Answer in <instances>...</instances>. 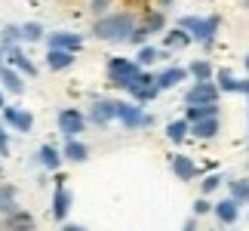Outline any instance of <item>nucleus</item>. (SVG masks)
I'll return each mask as SVG.
<instances>
[{"mask_svg":"<svg viewBox=\"0 0 249 231\" xmlns=\"http://www.w3.org/2000/svg\"><path fill=\"white\" fill-rule=\"evenodd\" d=\"M139 19L132 9H117V13H105L92 22V37L105 43H129V34L136 31Z\"/></svg>","mask_w":249,"mask_h":231,"instance_id":"obj_1","label":"nucleus"},{"mask_svg":"<svg viewBox=\"0 0 249 231\" xmlns=\"http://www.w3.org/2000/svg\"><path fill=\"white\" fill-rule=\"evenodd\" d=\"M178 28L191 34V43H200L206 50H213L215 40H218V28H222V16H181L178 19Z\"/></svg>","mask_w":249,"mask_h":231,"instance_id":"obj_2","label":"nucleus"},{"mask_svg":"<svg viewBox=\"0 0 249 231\" xmlns=\"http://www.w3.org/2000/svg\"><path fill=\"white\" fill-rule=\"evenodd\" d=\"M145 68H139L136 59H126V56H111L108 65H105V74H108V83L114 90H129L132 83L139 80V74Z\"/></svg>","mask_w":249,"mask_h":231,"instance_id":"obj_3","label":"nucleus"},{"mask_svg":"<svg viewBox=\"0 0 249 231\" xmlns=\"http://www.w3.org/2000/svg\"><path fill=\"white\" fill-rule=\"evenodd\" d=\"M120 102L123 99L95 96V99L89 102V108H86V123H92V127H108V123H114L117 114H120Z\"/></svg>","mask_w":249,"mask_h":231,"instance_id":"obj_4","label":"nucleus"},{"mask_svg":"<svg viewBox=\"0 0 249 231\" xmlns=\"http://www.w3.org/2000/svg\"><path fill=\"white\" fill-rule=\"evenodd\" d=\"M117 120L126 130H151V127H154V114H148L145 105H136V102H120Z\"/></svg>","mask_w":249,"mask_h":231,"instance_id":"obj_5","label":"nucleus"},{"mask_svg":"<svg viewBox=\"0 0 249 231\" xmlns=\"http://www.w3.org/2000/svg\"><path fill=\"white\" fill-rule=\"evenodd\" d=\"M55 127L65 139H80V133H86V111L80 108H62L55 114Z\"/></svg>","mask_w":249,"mask_h":231,"instance_id":"obj_6","label":"nucleus"},{"mask_svg":"<svg viewBox=\"0 0 249 231\" xmlns=\"http://www.w3.org/2000/svg\"><path fill=\"white\" fill-rule=\"evenodd\" d=\"M129 102H136V105H151L160 96V90H157V83H154V74L151 71H142L139 74V80L129 86Z\"/></svg>","mask_w":249,"mask_h":231,"instance_id":"obj_7","label":"nucleus"},{"mask_svg":"<svg viewBox=\"0 0 249 231\" xmlns=\"http://www.w3.org/2000/svg\"><path fill=\"white\" fill-rule=\"evenodd\" d=\"M222 93H218L215 80H200V83H191L188 93H185V105H218Z\"/></svg>","mask_w":249,"mask_h":231,"instance_id":"obj_8","label":"nucleus"},{"mask_svg":"<svg viewBox=\"0 0 249 231\" xmlns=\"http://www.w3.org/2000/svg\"><path fill=\"white\" fill-rule=\"evenodd\" d=\"M46 50H62V53L77 56L83 50V34H77V31H53V34H46Z\"/></svg>","mask_w":249,"mask_h":231,"instance_id":"obj_9","label":"nucleus"},{"mask_svg":"<svg viewBox=\"0 0 249 231\" xmlns=\"http://www.w3.org/2000/svg\"><path fill=\"white\" fill-rule=\"evenodd\" d=\"M3 123L6 130H16V133H31L34 130V114L28 108H18V105H6L3 111Z\"/></svg>","mask_w":249,"mask_h":231,"instance_id":"obj_10","label":"nucleus"},{"mask_svg":"<svg viewBox=\"0 0 249 231\" xmlns=\"http://www.w3.org/2000/svg\"><path fill=\"white\" fill-rule=\"evenodd\" d=\"M71 204H74V194L68 188H65V182L62 179H55V191H53V207H50V213L55 222H65L71 213Z\"/></svg>","mask_w":249,"mask_h":231,"instance_id":"obj_11","label":"nucleus"},{"mask_svg":"<svg viewBox=\"0 0 249 231\" xmlns=\"http://www.w3.org/2000/svg\"><path fill=\"white\" fill-rule=\"evenodd\" d=\"M6 65L16 68L22 77H37V65H34V59L22 50V46H9L6 50Z\"/></svg>","mask_w":249,"mask_h":231,"instance_id":"obj_12","label":"nucleus"},{"mask_svg":"<svg viewBox=\"0 0 249 231\" xmlns=\"http://www.w3.org/2000/svg\"><path fill=\"white\" fill-rule=\"evenodd\" d=\"M169 167H172V176H176L178 182H194L197 179V160L188 157V154H172L169 157Z\"/></svg>","mask_w":249,"mask_h":231,"instance_id":"obj_13","label":"nucleus"},{"mask_svg":"<svg viewBox=\"0 0 249 231\" xmlns=\"http://www.w3.org/2000/svg\"><path fill=\"white\" fill-rule=\"evenodd\" d=\"M188 77V71L181 68V65H166L163 71H157L154 74V83H157V90L160 93H166V90H176V86L181 83Z\"/></svg>","mask_w":249,"mask_h":231,"instance_id":"obj_14","label":"nucleus"},{"mask_svg":"<svg viewBox=\"0 0 249 231\" xmlns=\"http://www.w3.org/2000/svg\"><path fill=\"white\" fill-rule=\"evenodd\" d=\"M37 222L31 213H25V210H16V213L9 216H0V231H34Z\"/></svg>","mask_w":249,"mask_h":231,"instance_id":"obj_15","label":"nucleus"},{"mask_svg":"<svg viewBox=\"0 0 249 231\" xmlns=\"http://www.w3.org/2000/svg\"><path fill=\"white\" fill-rule=\"evenodd\" d=\"M213 216H215L225 228H231V225H237V219H240V204H237L234 197H222V200L213 207Z\"/></svg>","mask_w":249,"mask_h":231,"instance_id":"obj_16","label":"nucleus"},{"mask_svg":"<svg viewBox=\"0 0 249 231\" xmlns=\"http://www.w3.org/2000/svg\"><path fill=\"white\" fill-rule=\"evenodd\" d=\"M34 157H37V163H40L43 170H50V173H59L62 160H65V157H62V148H55L53 142H43V145L37 148Z\"/></svg>","mask_w":249,"mask_h":231,"instance_id":"obj_17","label":"nucleus"},{"mask_svg":"<svg viewBox=\"0 0 249 231\" xmlns=\"http://www.w3.org/2000/svg\"><path fill=\"white\" fill-rule=\"evenodd\" d=\"M0 90H3V93H13V96H22L25 93V77L18 74L16 68L3 65V68H0Z\"/></svg>","mask_w":249,"mask_h":231,"instance_id":"obj_18","label":"nucleus"},{"mask_svg":"<svg viewBox=\"0 0 249 231\" xmlns=\"http://www.w3.org/2000/svg\"><path fill=\"white\" fill-rule=\"evenodd\" d=\"M139 25L154 37V34H163L166 31V13L163 9H145V16L139 19Z\"/></svg>","mask_w":249,"mask_h":231,"instance_id":"obj_19","label":"nucleus"},{"mask_svg":"<svg viewBox=\"0 0 249 231\" xmlns=\"http://www.w3.org/2000/svg\"><path fill=\"white\" fill-rule=\"evenodd\" d=\"M160 59H169V50H163V46H139V53H136V62H139V68H151V65H157Z\"/></svg>","mask_w":249,"mask_h":231,"instance_id":"obj_20","label":"nucleus"},{"mask_svg":"<svg viewBox=\"0 0 249 231\" xmlns=\"http://www.w3.org/2000/svg\"><path fill=\"white\" fill-rule=\"evenodd\" d=\"M16 210H22V207H18V191H16V185L0 182V216H9V213H16Z\"/></svg>","mask_w":249,"mask_h":231,"instance_id":"obj_21","label":"nucleus"},{"mask_svg":"<svg viewBox=\"0 0 249 231\" xmlns=\"http://www.w3.org/2000/svg\"><path fill=\"white\" fill-rule=\"evenodd\" d=\"M218 133H222V120L218 117H206V120L191 123V136L194 139H215Z\"/></svg>","mask_w":249,"mask_h":231,"instance_id":"obj_22","label":"nucleus"},{"mask_svg":"<svg viewBox=\"0 0 249 231\" xmlns=\"http://www.w3.org/2000/svg\"><path fill=\"white\" fill-rule=\"evenodd\" d=\"M62 157L71 160V163H83L86 157H89V145H86V142H80V139H65Z\"/></svg>","mask_w":249,"mask_h":231,"instance_id":"obj_23","label":"nucleus"},{"mask_svg":"<svg viewBox=\"0 0 249 231\" xmlns=\"http://www.w3.org/2000/svg\"><path fill=\"white\" fill-rule=\"evenodd\" d=\"M77 62L74 53H62V50H46V68L50 71H68Z\"/></svg>","mask_w":249,"mask_h":231,"instance_id":"obj_24","label":"nucleus"},{"mask_svg":"<svg viewBox=\"0 0 249 231\" xmlns=\"http://www.w3.org/2000/svg\"><path fill=\"white\" fill-rule=\"evenodd\" d=\"M163 133H166V139L172 142V145H181L188 136H191V123L185 120V117H178V120H169L166 127H163Z\"/></svg>","mask_w":249,"mask_h":231,"instance_id":"obj_25","label":"nucleus"},{"mask_svg":"<svg viewBox=\"0 0 249 231\" xmlns=\"http://www.w3.org/2000/svg\"><path fill=\"white\" fill-rule=\"evenodd\" d=\"M185 71H188V77H191L194 83H200V80H213V77H215L213 62H209V59H194Z\"/></svg>","mask_w":249,"mask_h":231,"instance_id":"obj_26","label":"nucleus"},{"mask_svg":"<svg viewBox=\"0 0 249 231\" xmlns=\"http://www.w3.org/2000/svg\"><path fill=\"white\" fill-rule=\"evenodd\" d=\"M206 117H218V105H185V120L197 123Z\"/></svg>","mask_w":249,"mask_h":231,"instance_id":"obj_27","label":"nucleus"},{"mask_svg":"<svg viewBox=\"0 0 249 231\" xmlns=\"http://www.w3.org/2000/svg\"><path fill=\"white\" fill-rule=\"evenodd\" d=\"M191 43V34L181 31V28H169V31H163V50H181V46Z\"/></svg>","mask_w":249,"mask_h":231,"instance_id":"obj_28","label":"nucleus"},{"mask_svg":"<svg viewBox=\"0 0 249 231\" xmlns=\"http://www.w3.org/2000/svg\"><path fill=\"white\" fill-rule=\"evenodd\" d=\"M0 46L9 50V46H22V25H3L0 28Z\"/></svg>","mask_w":249,"mask_h":231,"instance_id":"obj_29","label":"nucleus"},{"mask_svg":"<svg viewBox=\"0 0 249 231\" xmlns=\"http://www.w3.org/2000/svg\"><path fill=\"white\" fill-rule=\"evenodd\" d=\"M213 80L218 86V93H237V80H240V77H234L231 68H218Z\"/></svg>","mask_w":249,"mask_h":231,"instance_id":"obj_30","label":"nucleus"},{"mask_svg":"<svg viewBox=\"0 0 249 231\" xmlns=\"http://www.w3.org/2000/svg\"><path fill=\"white\" fill-rule=\"evenodd\" d=\"M228 188H231V194H228V197H234L240 207L249 204V179H231V182H228Z\"/></svg>","mask_w":249,"mask_h":231,"instance_id":"obj_31","label":"nucleus"},{"mask_svg":"<svg viewBox=\"0 0 249 231\" xmlns=\"http://www.w3.org/2000/svg\"><path fill=\"white\" fill-rule=\"evenodd\" d=\"M46 40V31L40 22H25L22 25V43H40Z\"/></svg>","mask_w":249,"mask_h":231,"instance_id":"obj_32","label":"nucleus"},{"mask_svg":"<svg viewBox=\"0 0 249 231\" xmlns=\"http://www.w3.org/2000/svg\"><path fill=\"white\" fill-rule=\"evenodd\" d=\"M222 182H225V176H222V173H209V176H206L203 182H200V194H203V197H209L213 191H218V188H222Z\"/></svg>","mask_w":249,"mask_h":231,"instance_id":"obj_33","label":"nucleus"},{"mask_svg":"<svg viewBox=\"0 0 249 231\" xmlns=\"http://www.w3.org/2000/svg\"><path fill=\"white\" fill-rule=\"evenodd\" d=\"M213 200H209V197H203V194H200L197 200H194V219H200V216H206V213H213Z\"/></svg>","mask_w":249,"mask_h":231,"instance_id":"obj_34","label":"nucleus"},{"mask_svg":"<svg viewBox=\"0 0 249 231\" xmlns=\"http://www.w3.org/2000/svg\"><path fill=\"white\" fill-rule=\"evenodd\" d=\"M129 43H132V46H136V50H139V46H145V43H151V34H148L145 28H142V25H136V31L129 34Z\"/></svg>","mask_w":249,"mask_h":231,"instance_id":"obj_35","label":"nucleus"},{"mask_svg":"<svg viewBox=\"0 0 249 231\" xmlns=\"http://www.w3.org/2000/svg\"><path fill=\"white\" fill-rule=\"evenodd\" d=\"M111 6H114V0H89V13L99 19L105 13H111Z\"/></svg>","mask_w":249,"mask_h":231,"instance_id":"obj_36","label":"nucleus"},{"mask_svg":"<svg viewBox=\"0 0 249 231\" xmlns=\"http://www.w3.org/2000/svg\"><path fill=\"white\" fill-rule=\"evenodd\" d=\"M9 154V133H6V123L0 120V157Z\"/></svg>","mask_w":249,"mask_h":231,"instance_id":"obj_37","label":"nucleus"},{"mask_svg":"<svg viewBox=\"0 0 249 231\" xmlns=\"http://www.w3.org/2000/svg\"><path fill=\"white\" fill-rule=\"evenodd\" d=\"M237 93L249 99V77H240V80H237Z\"/></svg>","mask_w":249,"mask_h":231,"instance_id":"obj_38","label":"nucleus"},{"mask_svg":"<svg viewBox=\"0 0 249 231\" xmlns=\"http://www.w3.org/2000/svg\"><path fill=\"white\" fill-rule=\"evenodd\" d=\"M62 231H86L83 225H74V222H62Z\"/></svg>","mask_w":249,"mask_h":231,"instance_id":"obj_39","label":"nucleus"},{"mask_svg":"<svg viewBox=\"0 0 249 231\" xmlns=\"http://www.w3.org/2000/svg\"><path fill=\"white\" fill-rule=\"evenodd\" d=\"M129 9H136V6H148V0H123Z\"/></svg>","mask_w":249,"mask_h":231,"instance_id":"obj_40","label":"nucleus"},{"mask_svg":"<svg viewBox=\"0 0 249 231\" xmlns=\"http://www.w3.org/2000/svg\"><path fill=\"white\" fill-rule=\"evenodd\" d=\"M181 231H197V219H194V216H191V219H188V222H185V228H181Z\"/></svg>","mask_w":249,"mask_h":231,"instance_id":"obj_41","label":"nucleus"},{"mask_svg":"<svg viewBox=\"0 0 249 231\" xmlns=\"http://www.w3.org/2000/svg\"><path fill=\"white\" fill-rule=\"evenodd\" d=\"M157 3H160V9H163V13H166V9H169L172 3H176V0H157Z\"/></svg>","mask_w":249,"mask_h":231,"instance_id":"obj_42","label":"nucleus"},{"mask_svg":"<svg viewBox=\"0 0 249 231\" xmlns=\"http://www.w3.org/2000/svg\"><path fill=\"white\" fill-rule=\"evenodd\" d=\"M3 65H6V50L0 46V68H3Z\"/></svg>","mask_w":249,"mask_h":231,"instance_id":"obj_43","label":"nucleus"},{"mask_svg":"<svg viewBox=\"0 0 249 231\" xmlns=\"http://www.w3.org/2000/svg\"><path fill=\"white\" fill-rule=\"evenodd\" d=\"M6 108V96H3V90H0V111Z\"/></svg>","mask_w":249,"mask_h":231,"instance_id":"obj_44","label":"nucleus"},{"mask_svg":"<svg viewBox=\"0 0 249 231\" xmlns=\"http://www.w3.org/2000/svg\"><path fill=\"white\" fill-rule=\"evenodd\" d=\"M243 65H246V74H249V53H246V59H243Z\"/></svg>","mask_w":249,"mask_h":231,"instance_id":"obj_45","label":"nucleus"},{"mask_svg":"<svg viewBox=\"0 0 249 231\" xmlns=\"http://www.w3.org/2000/svg\"><path fill=\"white\" fill-rule=\"evenodd\" d=\"M0 176H3V163H0Z\"/></svg>","mask_w":249,"mask_h":231,"instance_id":"obj_46","label":"nucleus"},{"mask_svg":"<svg viewBox=\"0 0 249 231\" xmlns=\"http://www.w3.org/2000/svg\"><path fill=\"white\" fill-rule=\"evenodd\" d=\"M243 3H246V6H249V0H243Z\"/></svg>","mask_w":249,"mask_h":231,"instance_id":"obj_47","label":"nucleus"}]
</instances>
